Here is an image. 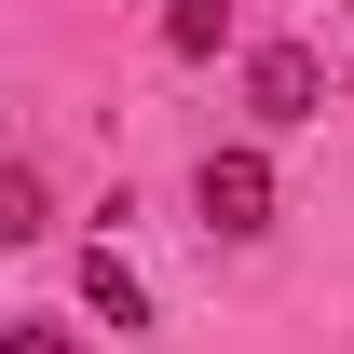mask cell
<instances>
[{"label": "cell", "instance_id": "1", "mask_svg": "<svg viewBox=\"0 0 354 354\" xmlns=\"http://www.w3.org/2000/svg\"><path fill=\"white\" fill-rule=\"evenodd\" d=\"M191 205H205V232L245 245V232H272V164L259 150H205V164H191Z\"/></svg>", "mask_w": 354, "mask_h": 354}, {"label": "cell", "instance_id": "2", "mask_svg": "<svg viewBox=\"0 0 354 354\" xmlns=\"http://www.w3.org/2000/svg\"><path fill=\"white\" fill-rule=\"evenodd\" d=\"M245 109H259V123H313V109H327V55L313 41H259L245 55Z\"/></svg>", "mask_w": 354, "mask_h": 354}, {"label": "cell", "instance_id": "3", "mask_svg": "<svg viewBox=\"0 0 354 354\" xmlns=\"http://www.w3.org/2000/svg\"><path fill=\"white\" fill-rule=\"evenodd\" d=\"M82 313H109V327H150V286H136V272L95 245V259H82Z\"/></svg>", "mask_w": 354, "mask_h": 354}, {"label": "cell", "instance_id": "4", "mask_svg": "<svg viewBox=\"0 0 354 354\" xmlns=\"http://www.w3.org/2000/svg\"><path fill=\"white\" fill-rule=\"evenodd\" d=\"M232 41V0H164V55H218Z\"/></svg>", "mask_w": 354, "mask_h": 354}, {"label": "cell", "instance_id": "5", "mask_svg": "<svg viewBox=\"0 0 354 354\" xmlns=\"http://www.w3.org/2000/svg\"><path fill=\"white\" fill-rule=\"evenodd\" d=\"M0 232L28 245V232H55V205H41V164H0Z\"/></svg>", "mask_w": 354, "mask_h": 354}, {"label": "cell", "instance_id": "6", "mask_svg": "<svg viewBox=\"0 0 354 354\" xmlns=\"http://www.w3.org/2000/svg\"><path fill=\"white\" fill-rule=\"evenodd\" d=\"M0 354H68V327H14V341H0Z\"/></svg>", "mask_w": 354, "mask_h": 354}, {"label": "cell", "instance_id": "7", "mask_svg": "<svg viewBox=\"0 0 354 354\" xmlns=\"http://www.w3.org/2000/svg\"><path fill=\"white\" fill-rule=\"evenodd\" d=\"M341 82H354V55H341Z\"/></svg>", "mask_w": 354, "mask_h": 354}]
</instances>
